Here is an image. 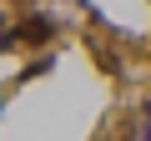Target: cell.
<instances>
[{"mask_svg": "<svg viewBox=\"0 0 151 141\" xmlns=\"http://www.w3.org/2000/svg\"><path fill=\"white\" fill-rule=\"evenodd\" d=\"M50 30H55V20H50V15H30V20H20V30H15V35H20V40H45Z\"/></svg>", "mask_w": 151, "mask_h": 141, "instance_id": "cell-1", "label": "cell"}]
</instances>
